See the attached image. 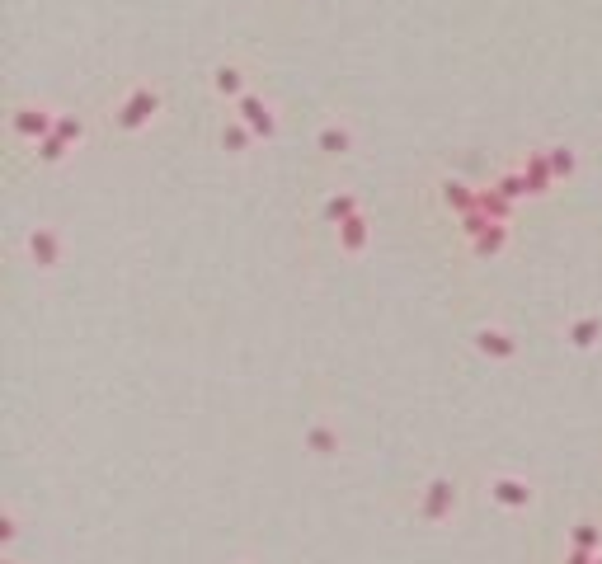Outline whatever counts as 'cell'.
<instances>
[{
	"mask_svg": "<svg viewBox=\"0 0 602 564\" xmlns=\"http://www.w3.org/2000/svg\"><path fill=\"white\" fill-rule=\"evenodd\" d=\"M15 536H19V518L5 513V546H15Z\"/></svg>",
	"mask_w": 602,
	"mask_h": 564,
	"instance_id": "cell-16",
	"label": "cell"
},
{
	"mask_svg": "<svg viewBox=\"0 0 602 564\" xmlns=\"http://www.w3.org/2000/svg\"><path fill=\"white\" fill-rule=\"evenodd\" d=\"M212 90L222 95V99H245V71H240L236 62L216 66V71H212Z\"/></svg>",
	"mask_w": 602,
	"mask_h": 564,
	"instance_id": "cell-13",
	"label": "cell"
},
{
	"mask_svg": "<svg viewBox=\"0 0 602 564\" xmlns=\"http://www.w3.org/2000/svg\"><path fill=\"white\" fill-rule=\"evenodd\" d=\"M240 123L250 127L255 136H273V132H278V113H273V104L264 95H245L240 99Z\"/></svg>",
	"mask_w": 602,
	"mask_h": 564,
	"instance_id": "cell-7",
	"label": "cell"
},
{
	"mask_svg": "<svg viewBox=\"0 0 602 564\" xmlns=\"http://www.w3.org/2000/svg\"><path fill=\"white\" fill-rule=\"evenodd\" d=\"M5 564H19V559H5Z\"/></svg>",
	"mask_w": 602,
	"mask_h": 564,
	"instance_id": "cell-19",
	"label": "cell"
},
{
	"mask_svg": "<svg viewBox=\"0 0 602 564\" xmlns=\"http://www.w3.org/2000/svg\"><path fill=\"white\" fill-rule=\"evenodd\" d=\"M255 141H259V136H255L250 127H245L240 118L222 127V146H226V151H236V156H245V151H250V146H255Z\"/></svg>",
	"mask_w": 602,
	"mask_h": 564,
	"instance_id": "cell-14",
	"label": "cell"
},
{
	"mask_svg": "<svg viewBox=\"0 0 602 564\" xmlns=\"http://www.w3.org/2000/svg\"><path fill=\"white\" fill-rule=\"evenodd\" d=\"M306 447L316 451V457H339V447H344V438H339V428L335 423H311V433H306Z\"/></svg>",
	"mask_w": 602,
	"mask_h": 564,
	"instance_id": "cell-12",
	"label": "cell"
},
{
	"mask_svg": "<svg viewBox=\"0 0 602 564\" xmlns=\"http://www.w3.org/2000/svg\"><path fill=\"white\" fill-rule=\"evenodd\" d=\"M316 146L330 156V160H335V156H348V151H353V127H348L344 118H330V123L316 132Z\"/></svg>",
	"mask_w": 602,
	"mask_h": 564,
	"instance_id": "cell-9",
	"label": "cell"
},
{
	"mask_svg": "<svg viewBox=\"0 0 602 564\" xmlns=\"http://www.w3.org/2000/svg\"><path fill=\"white\" fill-rule=\"evenodd\" d=\"M236 564H259V559H236Z\"/></svg>",
	"mask_w": 602,
	"mask_h": 564,
	"instance_id": "cell-17",
	"label": "cell"
},
{
	"mask_svg": "<svg viewBox=\"0 0 602 564\" xmlns=\"http://www.w3.org/2000/svg\"><path fill=\"white\" fill-rule=\"evenodd\" d=\"M565 546L588 550V555H602V522H593V518H574V522H569V536H565Z\"/></svg>",
	"mask_w": 602,
	"mask_h": 564,
	"instance_id": "cell-10",
	"label": "cell"
},
{
	"mask_svg": "<svg viewBox=\"0 0 602 564\" xmlns=\"http://www.w3.org/2000/svg\"><path fill=\"white\" fill-rule=\"evenodd\" d=\"M24 254H29V264H34V268L52 273V268L62 264L66 245H62V236L52 231V226H34V231H29V240H24Z\"/></svg>",
	"mask_w": 602,
	"mask_h": 564,
	"instance_id": "cell-5",
	"label": "cell"
},
{
	"mask_svg": "<svg viewBox=\"0 0 602 564\" xmlns=\"http://www.w3.org/2000/svg\"><path fill=\"white\" fill-rule=\"evenodd\" d=\"M489 503H495V508H504V513H532V508H537V485H532V479L527 475H489Z\"/></svg>",
	"mask_w": 602,
	"mask_h": 564,
	"instance_id": "cell-3",
	"label": "cell"
},
{
	"mask_svg": "<svg viewBox=\"0 0 602 564\" xmlns=\"http://www.w3.org/2000/svg\"><path fill=\"white\" fill-rule=\"evenodd\" d=\"M597 555H588V550H574V546H565V555H560V564H593Z\"/></svg>",
	"mask_w": 602,
	"mask_h": 564,
	"instance_id": "cell-15",
	"label": "cell"
},
{
	"mask_svg": "<svg viewBox=\"0 0 602 564\" xmlns=\"http://www.w3.org/2000/svg\"><path fill=\"white\" fill-rule=\"evenodd\" d=\"M156 113H160V90H151V85H132V90L114 104V123L123 132H142L156 123Z\"/></svg>",
	"mask_w": 602,
	"mask_h": 564,
	"instance_id": "cell-2",
	"label": "cell"
},
{
	"mask_svg": "<svg viewBox=\"0 0 602 564\" xmlns=\"http://www.w3.org/2000/svg\"><path fill=\"white\" fill-rule=\"evenodd\" d=\"M52 127H57V118H52V108L47 104H19L15 113H10V132L19 136V141H38L43 136H52Z\"/></svg>",
	"mask_w": 602,
	"mask_h": 564,
	"instance_id": "cell-4",
	"label": "cell"
},
{
	"mask_svg": "<svg viewBox=\"0 0 602 564\" xmlns=\"http://www.w3.org/2000/svg\"><path fill=\"white\" fill-rule=\"evenodd\" d=\"M457 508H461V485H457L452 475H433L428 485L419 489L415 513H419V522H428V527H447V522L457 518Z\"/></svg>",
	"mask_w": 602,
	"mask_h": 564,
	"instance_id": "cell-1",
	"label": "cell"
},
{
	"mask_svg": "<svg viewBox=\"0 0 602 564\" xmlns=\"http://www.w3.org/2000/svg\"><path fill=\"white\" fill-rule=\"evenodd\" d=\"M593 564H602V555H597V559H593Z\"/></svg>",
	"mask_w": 602,
	"mask_h": 564,
	"instance_id": "cell-18",
	"label": "cell"
},
{
	"mask_svg": "<svg viewBox=\"0 0 602 564\" xmlns=\"http://www.w3.org/2000/svg\"><path fill=\"white\" fill-rule=\"evenodd\" d=\"M367 240H372V226H367V217H363V212H353L348 221H339V226H335V245H339V254H363V249H367Z\"/></svg>",
	"mask_w": 602,
	"mask_h": 564,
	"instance_id": "cell-8",
	"label": "cell"
},
{
	"mask_svg": "<svg viewBox=\"0 0 602 564\" xmlns=\"http://www.w3.org/2000/svg\"><path fill=\"white\" fill-rule=\"evenodd\" d=\"M565 338H569V344L574 348H597L602 344V320L597 316H579V320H569V329H565Z\"/></svg>",
	"mask_w": 602,
	"mask_h": 564,
	"instance_id": "cell-11",
	"label": "cell"
},
{
	"mask_svg": "<svg viewBox=\"0 0 602 564\" xmlns=\"http://www.w3.org/2000/svg\"><path fill=\"white\" fill-rule=\"evenodd\" d=\"M471 344H476L485 358H495V362L517 358V338H513V329H504V325H480V329L471 334Z\"/></svg>",
	"mask_w": 602,
	"mask_h": 564,
	"instance_id": "cell-6",
	"label": "cell"
}]
</instances>
